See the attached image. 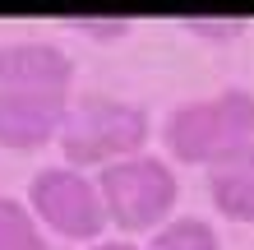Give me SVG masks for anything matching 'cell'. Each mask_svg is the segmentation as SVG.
I'll use <instances>...</instances> for the list:
<instances>
[{"mask_svg":"<svg viewBox=\"0 0 254 250\" xmlns=\"http://www.w3.org/2000/svg\"><path fill=\"white\" fill-rule=\"evenodd\" d=\"M185 28H194V33H203L213 42H231L245 33V19H185Z\"/></svg>","mask_w":254,"mask_h":250,"instance_id":"8fae6325","label":"cell"},{"mask_svg":"<svg viewBox=\"0 0 254 250\" xmlns=\"http://www.w3.org/2000/svg\"><path fill=\"white\" fill-rule=\"evenodd\" d=\"M74 56L47 37H14L0 42V88L19 93H69Z\"/></svg>","mask_w":254,"mask_h":250,"instance_id":"8992f818","label":"cell"},{"mask_svg":"<svg viewBox=\"0 0 254 250\" xmlns=\"http://www.w3.org/2000/svg\"><path fill=\"white\" fill-rule=\"evenodd\" d=\"M208 195L213 209L231 223H254V144L227 153L208 167Z\"/></svg>","mask_w":254,"mask_h":250,"instance_id":"52a82bcc","label":"cell"},{"mask_svg":"<svg viewBox=\"0 0 254 250\" xmlns=\"http://www.w3.org/2000/svg\"><path fill=\"white\" fill-rule=\"evenodd\" d=\"M148 130H153V121H148V107H139V102H125L116 93H79L69 97L56 144L65 153V167L83 171V167H107L143 153Z\"/></svg>","mask_w":254,"mask_h":250,"instance_id":"7a4b0ae2","label":"cell"},{"mask_svg":"<svg viewBox=\"0 0 254 250\" xmlns=\"http://www.w3.org/2000/svg\"><path fill=\"white\" fill-rule=\"evenodd\" d=\"M69 111V93H19V88H0V149L33 153L61 139Z\"/></svg>","mask_w":254,"mask_h":250,"instance_id":"5b68a950","label":"cell"},{"mask_svg":"<svg viewBox=\"0 0 254 250\" xmlns=\"http://www.w3.org/2000/svg\"><path fill=\"white\" fill-rule=\"evenodd\" d=\"M143 250H222V237L213 232V223H203V218H194V213H181V218H171V223H162L153 237H148Z\"/></svg>","mask_w":254,"mask_h":250,"instance_id":"ba28073f","label":"cell"},{"mask_svg":"<svg viewBox=\"0 0 254 250\" xmlns=\"http://www.w3.org/2000/svg\"><path fill=\"white\" fill-rule=\"evenodd\" d=\"M69 28H79V33H93L97 42H116V37H125L129 33V19H65Z\"/></svg>","mask_w":254,"mask_h":250,"instance_id":"30bf717a","label":"cell"},{"mask_svg":"<svg viewBox=\"0 0 254 250\" xmlns=\"http://www.w3.org/2000/svg\"><path fill=\"white\" fill-rule=\"evenodd\" d=\"M162 144L176 163L213 167L227 153L254 144V93L250 88H222L213 97H190L171 107L162 125Z\"/></svg>","mask_w":254,"mask_h":250,"instance_id":"6da1fadb","label":"cell"},{"mask_svg":"<svg viewBox=\"0 0 254 250\" xmlns=\"http://www.w3.org/2000/svg\"><path fill=\"white\" fill-rule=\"evenodd\" d=\"M0 250H51L33 209L14 195H0Z\"/></svg>","mask_w":254,"mask_h":250,"instance_id":"9c48e42d","label":"cell"},{"mask_svg":"<svg viewBox=\"0 0 254 250\" xmlns=\"http://www.w3.org/2000/svg\"><path fill=\"white\" fill-rule=\"evenodd\" d=\"M28 209L65 241H97L107 227L97 181L83 176L79 167H42L28 181Z\"/></svg>","mask_w":254,"mask_h":250,"instance_id":"277c9868","label":"cell"},{"mask_svg":"<svg viewBox=\"0 0 254 250\" xmlns=\"http://www.w3.org/2000/svg\"><path fill=\"white\" fill-rule=\"evenodd\" d=\"M97 195H102V209H107V223L134 237V232H157L162 223H171L181 181L167 167V158L134 153L97 171Z\"/></svg>","mask_w":254,"mask_h":250,"instance_id":"3957f363","label":"cell"},{"mask_svg":"<svg viewBox=\"0 0 254 250\" xmlns=\"http://www.w3.org/2000/svg\"><path fill=\"white\" fill-rule=\"evenodd\" d=\"M88 250H139V246H134V241H93Z\"/></svg>","mask_w":254,"mask_h":250,"instance_id":"7c38bea8","label":"cell"}]
</instances>
